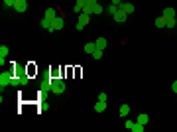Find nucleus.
<instances>
[{"label": "nucleus", "mask_w": 177, "mask_h": 132, "mask_svg": "<svg viewBox=\"0 0 177 132\" xmlns=\"http://www.w3.org/2000/svg\"><path fill=\"white\" fill-rule=\"evenodd\" d=\"M138 122H142V124H148V122H150V116H148V114L146 113H140V114H138Z\"/></svg>", "instance_id": "nucleus-14"}, {"label": "nucleus", "mask_w": 177, "mask_h": 132, "mask_svg": "<svg viewBox=\"0 0 177 132\" xmlns=\"http://www.w3.org/2000/svg\"><path fill=\"white\" fill-rule=\"evenodd\" d=\"M12 85H16V87H18V85H22V83H20V77H14V79H12Z\"/></svg>", "instance_id": "nucleus-26"}, {"label": "nucleus", "mask_w": 177, "mask_h": 132, "mask_svg": "<svg viewBox=\"0 0 177 132\" xmlns=\"http://www.w3.org/2000/svg\"><path fill=\"white\" fill-rule=\"evenodd\" d=\"M91 55H92V57H95V59H100V57H102V49H99V47H96V49H95V51H92V53H91Z\"/></svg>", "instance_id": "nucleus-20"}, {"label": "nucleus", "mask_w": 177, "mask_h": 132, "mask_svg": "<svg viewBox=\"0 0 177 132\" xmlns=\"http://www.w3.org/2000/svg\"><path fill=\"white\" fill-rule=\"evenodd\" d=\"M40 26L41 28H43V30H51V20H49V18H43V20H41V22H40Z\"/></svg>", "instance_id": "nucleus-12"}, {"label": "nucleus", "mask_w": 177, "mask_h": 132, "mask_svg": "<svg viewBox=\"0 0 177 132\" xmlns=\"http://www.w3.org/2000/svg\"><path fill=\"white\" fill-rule=\"evenodd\" d=\"M95 45H96L99 49H104V47H106V40H104V38H99V40L95 42Z\"/></svg>", "instance_id": "nucleus-15"}, {"label": "nucleus", "mask_w": 177, "mask_h": 132, "mask_svg": "<svg viewBox=\"0 0 177 132\" xmlns=\"http://www.w3.org/2000/svg\"><path fill=\"white\" fill-rule=\"evenodd\" d=\"M118 8H120V6H116V4H110V6H108V14H110V16H114L116 12H118Z\"/></svg>", "instance_id": "nucleus-19"}, {"label": "nucleus", "mask_w": 177, "mask_h": 132, "mask_svg": "<svg viewBox=\"0 0 177 132\" xmlns=\"http://www.w3.org/2000/svg\"><path fill=\"white\" fill-rule=\"evenodd\" d=\"M175 24H177L175 18H169V20H167V26H165V28H175Z\"/></svg>", "instance_id": "nucleus-24"}, {"label": "nucleus", "mask_w": 177, "mask_h": 132, "mask_svg": "<svg viewBox=\"0 0 177 132\" xmlns=\"http://www.w3.org/2000/svg\"><path fill=\"white\" fill-rule=\"evenodd\" d=\"M95 49H96L95 42H92V43H85V51H87V53H92V51H95Z\"/></svg>", "instance_id": "nucleus-18"}, {"label": "nucleus", "mask_w": 177, "mask_h": 132, "mask_svg": "<svg viewBox=\"0 0 177 132\" xmlns=\"http://www.w3.org/2000/svg\"><path fill=\"white\" fill-rule=\"evenodd\" d=\"M95 110L96 113H104V110H106V101H96Z\"/></svg>", "instance_id": "nucleus-10"}, {"label": "nucleus", "mask_w": 177, "mask_h": 132, "mask_svg": "<svg viewBox=\"0 0 177 132\" xmlns=\"http://www.w3.org/2000/svg\"><path fill=\"white\" fill-rule=\"evenodd\" d=\"M43 18H49V20L57 18V10H55V8H47V10H45V14H43Z\"/></svg>", "instance_id": "nucleus-9"}, {"label": "nucleus", "mask_w": 177, "mask_h": 132, "mask_svg": "<svg viewBox=\"0 0 177 132\" xmlns=\"http://www.w3.org/2000/svg\"><path fill=\"white\" fill-rule=\"evenodd\" d=\"M161 16H165V20H169V18H175V10H173V8H165Z\"/></svg>", "instance_id": "nucleus-13"}, {"label": "nucleus", "mask_w": 177, "mask_h": 132, "mask_svg": "<svg viewBox=\"0 0 177 132\" xmlns=\"http://www.w3.org/2000/svg\"><path fill=\"white\" fill-rule=\"evenodd\" d=\"M118 113H120V116H128V113H130V106H128V105H122Z\"/></svg>", "instance_id": "nucleus-16"}, {"label": "nucleus", "mask_w": 177, "mask_h": 132, "mask_svg": "<svg viewBox=\"0 0 177 132\" xmlns=\"http://www.w3.org/2000/svg\"><path fill=\"white\" fill-rule=\"evenodd\" d=\"M87 24H88V16L81 12V16H79V22H77V30H83V28H85Z\"/></svg>", "instance_id": "nucleus-7"}, {"label": "nucleus", "mask_w": 177, "mask_h": 132, "mask_svg": "<svg viewBox=\"0 0 177 132\" xmlns=\"http://www.w3.org/2000/svg\"><path fill=\"white\" fill-rule=\"evenodd\" d=\"M120 8H122V10H124L126 12V14H134V10H136V8H134V4H130V2H122L120 4Z\"/></svg>", "instance_id": "nucleus-8"}, {"label": "nucleus", "mask_w": 177, "mask_h": 132, "mask_svg": "<svg viewBox=\"0 0 177 132\" xmlns=\"http://www.w3.org/2000/svg\"><path fill=\"white\" fill-rule=\"evenodd\" d=\"M99 14H102V6H100V4H95V6H92V16H99Z\"/></svg>", "instance_id": "nucleus-17"}, {"label": "nucleus", "mask_w": 177, "mask_h": 132, "mask_svg": "<svg viewBox=\"0 0 177 132\" xmlns=\"http://www.w3.org/2000/svg\"><path fill=\"white\" fill-rule=\"evenodd\" d=\"M8 55V47L6 45H0V57H6Z\"/></svg>", "instance_id": "nucleus-22"}, {"label": "nucleus", "mask_w": 177, "mask_h": 132, "mask_svg": "<svg viewBox=\"0 0 177 132\" xmlns=\"http://www.w3.org/2000/svg\"><path fill=\"white\" fill-rule=\"evenodd\" d=\"M106 99H108L106 93H100V95H99V101H106Z\"/></svg>", "instance_id": "nucleus-27"}, {"label": "nucleus", "mask_w": 177, "mask_h": 132, "mask_svg": "<svg viewBox=\"0 0 177 132\" xmlns=\"http://www.w3.org/2000/svg\"><path fill=\"white\" fill-rule=\"evenodd\" d=\"M124 2H126V0H124Z\"/></svg>", "instance_id": "nucleus-31"}, {"label": "nucleus", "mask_w": 177, "mask_h": 132, "mask_svg": "<svg viewBox=\"0 0 177 132\" xmlns=\"http://www.w3.org/2000/svg\"><path fill=\"white\" fill-rule=\"evenodd\" d=\"M28 75H20V83H22V85H28Z\"/></svg>", "instance_id": "nucleus-25"}, {"label": "nucleus", "mask_w": 177, "mask_h": 132, "mask_svg": "<svg viewBox=\"0 0 177 132\" xmlns=\"http://www.w3.org/2000/svg\"><path fill=\"white\" fill-rule=\"evenodd\" d=\"M63 26H65V18H63V16H57V18L51 20V30L49 32H57V30H61Z\"/></svg>", "instance_id": "nucleus-4"}, {"label": "nucleus", "mask_w": 177, "mask_h": 132, "mask_svg": "<svg viewBox=\"0 0 177 132\" xmlns=\"http://www.w3.org/2000/svg\"><path fill=\"white\" fill-rule=\"evenodd\" d=\"M12 79H14L12 71H2V73H0V89L4 91L8 85H12Z\"/></svg>", "instance_id": "nucleus-2"}, {"label": "nucleus", "mask_w": 177, "mask_h": 132, "mask_svg": "<svg viewBox=\"0 0 177 132\" xmlns=\"http://www.w3.org/2000/svg\"><path fill=\"white\" fill-rule=\"evenodd\" d=\"M122 2H124V0H112V4H116V6H120Z\"/></svg>", "instance_id": "nucleus-29"}, {"label": "nucleus", "mask_w": 177, "mask_h": 132, "mask_svg": "<svg viewBox=\"0 0 177 132\" xmlns=\"http://www.w3.org/2000/svg\"><path fill=\"white\" fill-rule=\"evenodd\" d=\"M49 89H51L53 95H63V93H65V81L55 77V79L49 81Z\"/></svg>", "instance_id": "nucleus-1"}, {"label": "nucleus", "mask_w": 177, "mask_h": 132, "mask_svg": "<svg viewBox=\"0 0 177 132\" xmlns=\"http://www.w3.org/2000/svg\"><path fill=\"white\" fill-rule=\"evenodd\" d=\"M14 10H16V12H20V14H24V12L28 10V2H26V0H16Z\"/></svg>", "instance_id": "nucleus-6"}, {"label": "nucleus", "mask_w": 177, "mask_h": 132, "mask_svg": "<svg viewBox=\"0 0 177 132\" xmlns=\"http://www.w3.org/2000/svg\"><path fill=\"white\" fill-rule=\"evenodd\" d=\"M171 89H173V93L177 95V81H175V83H173V85H171Z\"/></svg>", "instance_id": "nucleus-30"}, {"label": "nucleus", "mask_w": 177, "mask_h": 132, "mask_svg": "<svg viewBox=\"0 0 177 132\" xmlns=\"http://www.w3.org/2000/svg\"><path fill=\"white\" fill-rule=\"evenodd\" d=\"M124 126H126L128 130H132V132H144V130H146V126L142 124V122H138V120H136V122H134V120H126Z\"/></svg>", "instance_id": "nucleus-3"}, {"label": "nucleus", "mask_w": 177, "mask_h": 132, "mask_svg": "<svg viewBox=\"0 0 177 132\" xmlns=\"http://www.w3.org/2000/svg\"><path fill=\"white\" fill-rule=\"evenodd\" d=\"M112 18H114V22H116V24H124V22H126V18H128V14H126L122 8H118V12H116L114 16H112Z\"/></svg>", "instance_id": "nucleus-5"}, {"label": "nucleus", "mask_w": 177, "mask_h": 132, "mask_svg": "<svg viewBox=\"0 0 177 132\" xmlns=\"http://www.w3.org/2000/svg\"><path fill=\"white\" fill-rule=\"evenodd\" d=\"M155 26H158V28H165V26H167L165 16H159V18H155Z\"/></svg>", "instance_id": "nucleus-11"}, {"label": "nucleus", "mask_w": 177, "mask_h": 132, "mask_svg": "<svg viewBox=\"0 0 177 132\" xmlns=\"http://www.w3.org/2000/svg\"><path fill=\"white\" fill-rule=\"evenodd\" d=\"M87 4H91V6H95V4H99V0H87Z\"/></svg>", "instance_id": "nucleus-28"}, {"label": "nucleus", "mask_w": 177, "mask_h": 132, "mask_svg": "<svg viewBox=\"0 0 177 132\" xmlns=\"http://www.w3.org/2000/svg\"><path fill=\"white\" fill-rule=\"evenodd\" d=\"M16 0H4V8H14Z\"/></svg>", "instance_id": "nucleus-23"}, {"label": "nucleus", "mask_w": 177, "mask_h": 132, "mask_svg": "<svg viewBox=\"0 0 177 132\" xmlns=\"http://www.w3.org/2000/svg\"><path fill=\"white\" fill-rule=\"evenodd\" d=\"M83 14H87V16H92V6H91V4H87V6L83 8Z\"/></svg>", "instance_id": "nucleus-21"}]
</instances>
